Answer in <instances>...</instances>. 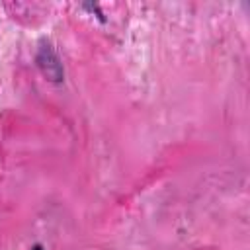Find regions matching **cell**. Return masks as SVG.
Here are the masks:
<instances>
[{
    "label": "cell",
    "instance_id": "obj_1",
    "mask_svg": "<svg viewBox=\"0 0 250 250\" xmlns=\"http://www.w3.org/2000/svg\"><path fill=\"white\" fill-rule=\"evenodd\" d=\"M37 64L39 68L43 70V74L53 80V82H61L62 80V64L57 57V53L47 45V47H41L39 49V55H37Z\"/></svg>",
    "mask_w": 250,
    "mask_h": 250
},
{
    "label": "cell",
    "instance_id": "obj_2",
    "mask_svg": "<svg viewBox=\"0 0 250 250\" xmlns=\"http://www.w3.org/2000/svg\"><path fill=\"white\" fill-rule=\"evenodd\" d=\"M31 250H43V246H41V244H35V246H33Z\"/></svg>",
    "mask_w": 250,
    "mask_h": 250
}]
</instances>
